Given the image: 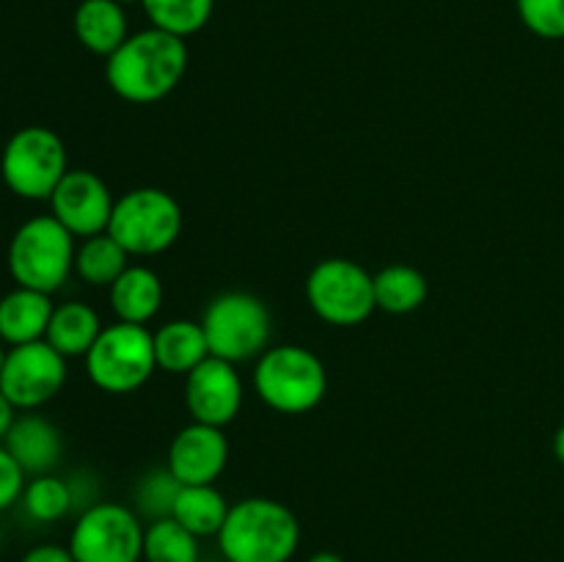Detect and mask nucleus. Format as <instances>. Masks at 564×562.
I'll return each mask as SVG.
<instances>
[{
	"label": "nucleus",
	"mask_w": 564,
	"mask_h": 562,
	"mask_svg": "<svg viewBox=\"0 0 564 562\" xmlns=\"http://www.w3.org/2000/svg\"><path fill=\"white\" fill-rule=\"evenodd\" d=\"M187 72V44L160 28H147L105 58L110 91L132 105H154L169 97Z\"/></svg>",
	"instance_id": "f257e3e1"
},
{
	"label": "nucleus",
	"mask_w": 564,
	"mask_h": 562,
	"mask_svg": "<svg viewBox=\"0 0 564 562\" xmlns=\"http://www.w3.org/2000/svg\"><path fill=\"white\" fill-rule=\"evenodd\" d=\"M301 545L295 512L268 496H248L231 505L218 532L226 562H290Z\"/></svg>",
	"instance_id": "f03ea898"
},
{
	"label": "nucleus",
	"mask_w": 564,
	"mask_h": 562,
	"mask_svg": "<svg viewBox=\"0 0 564 562\" xmlns=\"http://www.w3.org/2000/svg\"><path fill=\"white\" fill-rule=\"evenodd\" d=\"M77 237L53 215H33L22 220L9 240L6 268L17 287L39 292H58L75 273Z\"/></svg>",
	"instance_id": "7ed1b4c3"
},
{
	"label": "nucleus",
	"mask_w": 564,
	"mask_h": 562,
	"mask_svg": "<svg viewBox=\"0 0 564 562\" xmlns=\"http://www.w3.org/2000/svg\"><path fill=\"white\" fill-rule=\"evenodd\" d=\"M253 391L279 413H308L325 400L328 369L303 345L268 347L253 367Z\"/></svg>",
	"instance_id": "20e7f679"
},
{
	"label": "nucleus",
	"mask_w": 564,
	"mask_h": 562,
	"mask_svg": "<svg viewBox=\"0 0 564 562\" xmlns=\"http://www.w3.org/2000/svg\"><path fill=\"white\" fill-rule=\"evenodd\" d=\"M69 171V154L61 136L50 127L28 125L11 132L0 152L3 185L25 202H50Z\"/></svg>",
	"instance_id": "39448f33"
},
{
	"label": "nucleus",
	"mask_w": 564,
	"mask_h": 562,
	"mask_svg": "<svg viewBox=\"0 0 564 562\" xmlns=\"http://www.w3.org/2000/svg\"><path fill=\"white\" fill-rule=\"evenodd\" d=\"M209 356L242 364L259 358L270 345L273 317L262 298L251 292H220L207 303L202 317Z\"/></svg>",
	"instance_id": "423d86ee"
},
{
	"label": "nucleus",
	"mask_w": 564,
	"mask_h": 562,
	"mask_svg": "<svg viewBox=\"0 0 564 562\" xmlns=\"http://www.w3.org/2000/svg\"><path fill=\"white\" fill-rule=\"evenodd\" d=\"M180 202L163 187H132L116 198L108 235L124 246L130 257H154L180 240L182 235Z\"/></svg>",
	"instance_id": "0eeeda50"
},
{
	"label": "nucleus",
	"mask_w": 564,
	"mask_h": 562,
	"mask_svg": "<svg viewBox=\"0 0 564 562\" xmlns=\"http://www.w3.org/2000/svg\"><path fill=\"white\" fill-rule=\"evenodd\" d=\"M158 372L154 339L147 325L116 320L105 325L86 356V375L105 395H132Z\"/></svg>",
	"instance_id": "6e6552de"
},
{
	"label": "nucleus",
	"mask_w": 564,
	"mask_h": 562,
	"mask_svg": "<svg viewBox=\"0 0 564 562\" xmlns=\"http://www.w3.org/2000/svg\"><path fill=\"white\" fill-rule=\"evenodd\" d=\"M306 301L323 323L352 328L372 317L375 275L356 259L330 257L312 268L306 279Z\"/></svg>",
	"instance_id": "1a4fd4ad"
},
{
	"label": "nucleus",
	"mask_w": 564,
	"mask_h": 562,
	"mask_svg": "<svg viewBox=\"0 0 564 562\" xmlns=\"http://www.w3.org/2000/svg\"><path fill=\"white\" fill-rule=\"evenodd\" d=\"M147 523L132 507L97 501L77 512L66 545L75 562H143Z\"/></svg>",
	"instance_id": "9d476101"
},
{
	"label": "nucleus",
	"mask_w": 564,
	"mask_h": 562,
	"mask_svg": "<svg viewBox=\"0 0 564 562\" xmlns=\"http://www.w3.org/2000/svg\"><path fill=\"white\" fill-rule=\"evenodd\" d=\"M69 358L61 356L47 339L9 347L0 369V391L17 411H39L58 397L69 378Z\"/></svg>",
	"instance_id": "9b49d317"
},
{
	"label": "nucleus",
	"mask_w": 564,
	"mask_h": 562,
	"mask_svg": "<svg viewBox=\"0 0 564 562\" xmlns=\"http://www.w3.org/2000/svg\"><path fill=\"white\" fill-rule=\"evenodd\" d=\"M50 215L72 231L77 240L102 235L110 226L116 196L94 171L69 169L50 196Z\"/></svg>",
	"instance_id": "f8f14e48"
},
{
	"label": "nucleus",
	"mask_w": 564,
	"mask_h": 562,
	"mask_svg": "<svg viewBox=\"0 0 564 562\" xmlns=\"http://www.w3.org/2000/svg\"><path fill=\"white\" fill-rule=\"evenodd\" d=\"M242 400L246 389L237 364L209 356L185 375V408L191 422L226 428L237 419Z\"/></svg>",
	"instance_id": "ddd939ff"
},
{
	"label": "nucleus",
	"mask_w": 564,
	"mask_h": 562,
	"mask_svg": "<svg viewBox=\"0 0 564 562\" xmlns=\"http://www.w3.org/2000/svg\"><path fill=\"white\" fill-rule=\"evenodd\" d=\"M229 463V439L224 428L191 422L174 435L169 446L171 468L182 485H213Z\"/></svg>",
	"instance_id": "4468645a"
},
{
	"label": "nucleus",
	"mask_w": 564,
	"mask_h": 562,
	"mask_svg": "<svg viewBox=\"0 0 564 562\" xmlns=\"http://www.w3.org/2000/svg\"><path fill=\"white\" fill-rule=\"evenodd\" d=\"M3 446L28 477H39V474H53V468L61 463L64 435H61L58 424H53L42 413L22 411L17 413Z\"/></svg>",
	"instance_id": "2eb2a0df"
},
{
	"label": "nucleus",
	"mask_w": 564,
	"mask_h": 562,
	"mask_svg": "<svg viewBox=\"0 0 564 562\" xmlns=\"http://www.w3.org/2000/svg\"><path fill=\"white\" fill-rule=\"evenodd\" d=\"M53 309V295L14 284V290L0 295V342L17 347L44 339Z\"/></svg>",
	"instance_id": "dca6fc26"
},
{
	"label": "nucleus",
	"mask_w": 564,
	"mask_h": 562,
	"mask_svg": "<svg viewBox=\"0 0 564 562\" xmlns=\"http://www.w3.org/2000/svg\"><path fill=\"white\" fill-rule=\"evenodd\" d=\"M110 309L116 320L132 325H147L163 309V281L147 264H130L113 284L108 287Z\"/></svg>",
	"instance_id": "f3484780"
},
{
	"label": "nucleus",
	"mask_w": 564,
	"mask_h": 562,
	"mask_svg": "<svg viewBox=\"0 0 564 562\" xmlns=\"http://www.w3.org/2000/svg\"><path fill=\"white\" fill-rule=\"evenodd\" d=\"M72 28H75L77 42L88 53L102 55V58L113 55L130 36L124 6L116 0H80L72 17Z\"/></svg>",
	"instance_id": "a211bd4d"
},
{
	"label": "nucleus",
	"mask_w": 564,
	"mask_h": 562,
	"mask_svg": "<svg viewBox=\"0 0 564 562\" xmlns=\"http://www.w3.org/2000/svg\"><path fill=\"white\" fill-rule=\"evenodd\" d=\"M152 339L158 369H163V372L187 375L204 358H209L207 336H204L202 323H196V320H169V323L154 331Z\"/></svg>",
	"instance_id": "6ab92c4d"
},
{
	"label": "nucleus",
	"mask_w": 564,
	"mask_h": 562,
	"mask_svg": "<svg viewBox=\"0 0 564 562\" xmlns=\"http://www.w3.org/2000/svg\"><path fill=\"white\" fill-rule=\"evenodd\" d=\"M102 328L97 309L83 301H64L55 303L44 339L64 358H86Z\"/></svg>",
	"instance_id": "aec40b11"
},
{
	"label": "nucleus",
	"mask_w": 564,
	"mask_h": 562,
	"mask_svg": "<svg viewBox=\"0 0 564 562\" xmlns=\"http://www.w3.org/2000/svg\"><path fill=\"white\" fill-rule=\"evenodd\" d=\"M231 505L226 501V496L220 494L213 485H182L180 496L174 501V512L171 518L182 523L185 529H191L196 538H218L220 527L226 523Z\"/></svg>",
	"instance_id": "412c9836"
},
{
	"label": "nucleus",
	"mask_w": 564,
	"mask_h": 562,
	"mask_svg": "<svg viewBox=\"0 0 564 562\" xmlns=\"http://www.w3.org/2000/svg\"><path fill=\"white\" fill-rule=\"evenodd\" d=\"M130 253L124 251L116 237L108 231L86 237L77 242L75 251V275L88 287H105L108 290L127 268H130Z\"/></svg>",
	"instance_id": "4be33fe9"
},
{
	"label": "nucleus",
	"mask_w": 564,
	"mask_h": 562,
	"mask_svg": "<svg viewBox=\"0 0 564 562\" xmlns=\"http://www.w3.org/2000/svg\"><path fill=\"white\" fill-rule=\"evenodd\" d=\"M430 284L413 264H386L375 273V303L386 314H411L427 301Z\"/></svg>",
	"instance_id": "5701e85b"
},
{
	"label": "nucleus",
	"mask_w": 564,
	"mask_h": 562,
	"mask_svg": "<svg viewBox=\"0 0 564 562\" xmlns=\"http://www.w3.org/2000/svg\"><path fill=\"white\" fill-rule=\"evenodd\" d=\"M196 534L176 518L149 521L143 532V562H202V545Z\"/></svg>",
	"instance_id": "b1692460"
},
{
	"label": "nucleus",
	"mask_w": 564,
	"mask_h": 562,
	"mask_svg": "<svg viewBox=\"0 0 564 562\" xmlns=\"http://www.w3.org/2000/svg\"><path fill=\"white\" fill-rule=\"evenodd\" d=\"M20 505L25 516L36 523H55L75 510L69 483L58 474H39L28 477L25 490L20 496Z\"/></svg>",
	"instance_id": "393cba45"
},
{
	"label": "nucleus",
	"mask_w": 564,
	"mask_h": 562,
	"mask_svg": "<svg viewBox=\"0 0 564 562\" xmlns=\"http://www.w3.org/2000/svg\"><path fill=\"white\" fill-rule=\"evenodd\" d=\"M141 6L152 28L182 39L202 31L215 11V0H141Z\"/></svg>",
	"instance_id": "a878e982"
},
{
	"label": "nucleus",
	"mask_w": 564,
	"mask_h": 562,
	"mask_svg": "<svg viewBox=\"0 0 564 562\" xmlns=\"http://www.w3.org/2000/svg\"><path fill=\"white\" fill-rule=\"evenodd\" d=\"M180 490H182V483L171 474L169 466L152 468V472H147L141 479H138L132 510H135L141 518H147V521L171 518Z\"/></svg>",
	"instance_id": "bb28decb"
},
{
	"label": "nucleus",
	"mask_w": 564,
	"mask_h": 562,
	"mask_svg": "<svg viewBox=\"0 0 564 562\" xmlns=\"http://www.w3.org/2000/svg\"><path fill=\"white\" fill-rule=\"evenodd\" d=\"M523 25L540 39H564V0H516Z\"/></svg>",
	"instance_id": "cd10ccee"
},
{
	"label": "nucleus",
	"mask_w": 564,
	"mask_h": 562,
	"mask_svg": "<svg viewBox=\"0 0 564 562\" xmlns=\"http://www.w3.org/2000/svg\"><path fill=\"white\" fill-rule=\"evenodd\" d=\"M28 474L22 472L20 463L11 457V452L0 444V512L20 505V496L25 490Z\"/></svg>",
	"instance_id": "c85d7f7f"
},
{
	"label": "nucleus",
	"mask_w": 564,
	"mask_h": 562,
	"mask_svg": "<svg viewBox=\"0 0 564 562\" xmlns=\"http://www.w3.org/2000/svg\"><path fill=\"white\" fill-rule=\"evenodd\" d=\"M20 562H75V556H72L69 545L39 543L31 545V549L20 556Z\"/></svg>",
	"instance_id": "c756f323"
},
{
	"label": "nucleus",
	"mask_w": 564,
	"mask_h": 562,
	"mask_svg": "<svg viewBox=\"0 0 564 562\" xmlns=\"http://www.w3.org/2000/svg\"><path fill=\"white\" fill-rule=\"evenodd\" d=\"M17 413H20V411H17V408L11 406L9 397L0 391V444H3V439L9 435V430H11V424H14Z\"/></svg>",
	"instance_id": "7c9ffc66"
},
{
	"label": "nucleus",
	"mask_w": 564,
	"mask_h": 562,
	"mask_svg": "<svg viewBox=\"0 0 564 562\" xmlns=\"http://www.w3.org/2000/svg\"><path fill=\"white\" fill-rule=\"evenodd\" d=\"M306 562H345V556L336 554V551H314Z\"/></svg>",
	"instance_id": "2f4dec72"
},
{
	"label": "nucleus",
	"mask_w": 564,
	"mask_h": 562,
	"mask_svg": "<svg viewBox=\"0 0 564 562\" xmlns=\"http://www.w3.org/2000/svg\"><path fill=\"white\" fill-rule=\"evenodd\" d=\"M554 455H556V461L564 466V424L556 430V435H554Z\"/></svg>",
	"instance_id": "473e14b6"
},
{
	"label": "nucleus",
	"mask_w": 564,
	"mask_h": 562,
	"mask_svg": "<svg viewBox=\"0 0 564 562\" xmlns=\"http://www.w3.org/2000/svg\"><path fill=\"white\" fill-rule=\"evenodd\" d=\"M6 353H9V347L3 345V342H0V369H3V361H6Z\"/></svg>",
	"instance_id": "72a5a7b5"
},
{
	"label": "nucleus",
	"mask_w": 564,
	"mask_h": 562,
	"mask_svg": "<svg viewBox=\"0 0 564 562\" xmlns=\"http://www.w3.org/2000/svg\"><path fill=\"white\" fill-rule=\"evenodd\" d=\"M119 6H132V3H141V0H116Z\"/></svg>",
	"instance_id": "f704fd0d"
},
{
	"label": "nucleus",
	"mask_w": 564,
	"mask_h": 562,
	"mask_svg": "<svg viewBox=\"0 0 564 562\" xmlns=\"http://www.w3.org/2000/svg\"><path fill=\"white\" fill-rule=\"evenodd\" d=\"M0 543H3V534H0Z\"/></svg>",
	"instance_id": "c9c22d12"
},
{
	"label": "nucleus",
	"mask_w": 564,
	"mask_h": 562,
	"mask_svg": "<svg viewBox=\"0 0 564 562\" xmlns=\"http://www.w3.org/2000/svg\"><path fill=\"white\" fill-rule=\"evenodd\" d=\"M0 562H3V560H0Z\"/></svg>",
	"instance_id": "e433bc0d"
}]
</instances>
